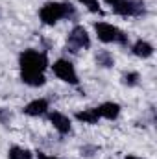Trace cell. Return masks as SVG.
I'll return each instance as SVG.
<instances>
[{
  "label": "cell",
  "instance_id": "cell-18",
  "mask_svg": "<svg viewBox=\"0 0 157 159\" xmlns=\"http://www.w3.org/2000/svg\"><path fill=\"white\" fill-rule=\"evenodd\" d=\"M126 159H141V157H135V156H128Z\"/></svg>",
  "mask_w": 157,
  "mask_h": 159
},
{
  "label": "cell",
  "instance_id": "cell-17",
  "mask_svg": "<svg viewBox=\"0 0 157 159\" xmlns=\"http://www.w3.org/2000/svg\"><path fill=\"white\" fill-rule=\"evenodd\" d=\"M105 2H107V4H111V6H115V4H117L118 0H105Z\"/></svg>",
  "mask_w": 157,
  "mask_h": 159
},
{
  "label": "cell",
  "instance_id": "cell-14",
  "mask_svg": "<svg viewBox=\"0 0 157 159\" xmlns=\"http://www.w3.org/2000/svg\"><path fill=\"white\" fill-rule=\"evenodd\" d=\"M122 81H124L126 85L133 87V85H137V83H139V74H137V72H126V74L122 76Z\"/></svg>",
  "mask_w": 157,
  "mask_h": 159
},
{
  "label": "cell",
  "instance_id": "cell-4",
  "mask_svg": "<svg viewBox=\"0 0 157 159\" xmlns=\"http://www.w3.org/2000/svg\"><path fill=\"white\" fill-rule=\"evenodd\" d=\"M91 46V37L87 34V30L83 26H74L69 34V41H67V50H70L72 54H76L83 48Z\"/></svg>",
  "mask_w": 157,
  "mask_h": 159
},
{
  "label": "cell",
  "instance_id": "cell-6",
  "mask_svg": "<svg viewBox=\"0 0 157 159\" xmlns=\"http://www.w3.org/2000/svg\"><path fill=\"white\" fill-rule=\"evenodd\" d=\"M113 11L122 17H139L144 13V2L142 0H118L113 6Z\"/></svg>",
  "mask_w": 157,
  "mask_h": 159
},
{
  "label": "cell",
  "instance_id": "cell-7",
  "mask_svg": "<svg viewBox=\"0 0 157 159\" xmlns=\"http://www.w3.org/2000/svg\"><path fill=\"white\" fill-rule=\"evenodd\" d=\"M22 111H24L26 115H30V117H41V115H44V113L48 111V100H44V98H37V100L30 102Z\"/></svg>",
  "mask_w": 157,
  "mask_h": 159
},
{
  "label": "cell",
  "instance_id": "cell-10",
  "mask_svg": "<svg viewBox=\"0 0 157 159\" xmlns=\"http://www.w3.org/2000/svg\"><path fill=\"white\" fill-rule=\"evenodd\" d=\"M133 54L137 56V57H150L152 54H154V46L150 44V43H146V41L139 39L135 44H133Z\"/></svg>",
  "mask_w": 157,
  "mask_h": 159
},
{
  "label": "cell",
  "instance_id": "cell-8",
  "mask_svg": "<svg viewBox=\"0 0 157 159\" xmlns=\"http://www.w3.org/2000/svg\"><path fill=\"white\" fill-rule=\"evenodd\" d=\"M48 119H50V122L54 124V128H56L59 133H69V131H70V119H69L67 115L54 111V113L48 115Z\"/></svg>",
  "mask_w": 157,
  "mask_h": 159
},
{
  "label": "cell",
  "instance_id": "cell-1",
  "mask_svg": "<svg viewBox=\"0 0 157 159\" xmlns=\"http://www.w3.org/2000/svg\"><path fill=\"white\" fill-rule=\"evenodd\" d=\"M19 63H20V78L26 85H32V87L44 85V81H46L44 69L48 67L46 54L34 50V48H28L20 54Z\"/></svg>",
  "mask_w": 157,
  "mask_h": 159
},
{
  "label": "cell",
  "instance_id": "cell-2",
  "mask_svg": "<svg viewBox=\"0 0 157 159\" xmlns=\"http://www.w3.org/2000/svg\"><path fill=\"white\" fill-rule=\"evenodd\" d=\"M74 15H76V9L70 2H46L39 11V19L46 26H54L57 20L69 19Z\"/></svg>",
  "mask_w": 157,
  "mask_h": 159
},
{
  "label": "cell",
  "instance_id": "cell-9",
  "mask_svg": "<svg viewBox=\"0 0 157 159\" xmlns=\"http://www.w3.org/2000/svg\"><path fill=\"white\" fill-rule=\"evenodd\" d=\"M98 109V115L104 117V119H109V120H115L120 115V106L117 102H104L102 106L96 107Z\"/></svg>",
  "mask_w": 157,
  "mask_h": 159
},
{
  "label": "cell",
  "instance_id": "cell-16",
  "mask_svg": "<svg viewBox=\"0 0 157 159\" xmlns=\"http://www.w3.org/2000/svg\"><path fill=\"white\" fill-rule=\"evenodd\" d=\"M37 159H59V157H54V156H48V154H43V152H37Z\"/></svg>",
  "mask_w": 157,
  "mask_h": 159
},
{
  "label": "cell",
  "instance_id": "cell-13",
  "mask_svg": "<svg viewBox=\"0 0 157 159\" xmlns=\"http://www.w3.org/2000/svg\"><path fill=\"white\" fill-rule=\"evenodd\" d=\"M7 157L9 159H34L32 152L26 150V148H20V146H11L9 152H7Z\"/></svg>",
  "mask_w": 157,
  "mask_h": 159
},
{
  "label": "cell",
  "instance_id": "cell-3",
  "mask_svg": "<svg viewBox=\"0 0 157 159\" xmlns=\"http://www.w3.org/2000/svg\"><path fill=\"white\" fill-rule=\"evenodd\" d=\"M94 30H96L98 39L104 41V43L128 44V35H126L122 30H118L117 26L109 24V22H96V24H94Z\"/></svg>",
  "mask_w": 157,
  "mask_h": 159
},
{
  "label": "cell",
  "instance_id": "cell-12",
  "mask_svg": "<svg viewBox=\"0 0 157 159\" xmlns=\"http://www.w3.org/2000/svg\"><path fill=\"white\" fill-rule=\"evenodd\" d=\"M96 63H98L100 67L111 69V67L115 65V57H113V54H111V52L102 50V52H98V54H96Z\"/></svg>",
  "mask_w": 157,
  "mask_h": 159
},
{
  "label": "cell",
  "instance_id": "cell-15",
  "mask_svg": "<svg viewBox=\"0 0 157 159\" xmlns=\"http://www.w3.org/2000/svg\"><path fill=\"white\" fill-rule=\"evenodd\" d=\"M83 6H87L89 7V11H92V13H100L102 9H100V4H98V0H79Z\"/></svg>",
  "mask_w": 157,
  "mask_h": 159
},
{
  "label": "cell",
  "instance_id": "cell-5",
  "mask_svg": "<svg viewBox=\"0 0 157 159\" xmlns=\"http://www.w3.org/2000/svg\"><path fill=\"white\" fill-rule=\"evenodd\" d=\"M52 70L54 74L59 80L70 83V85H78V74H76V69L74 65L69 61V59H57L54 65H52Z\"/></svg>",
  "mask_w": 157,
  "mask_h": 159
},
{
  "label": "cell",
  "instance_id": "cell-11",
  "mask_svg": "<svg viewBox=\"0 0 157 159\" xmlns=\"http://www.w3.org/2000/svg\"><path fill=\"white\" fill-rule=\"evenodd\" d=\"M76 119L79 122H85V124H96L100 115H98V109L96 107H91V109H83V111H78L76 113Z\"/></svg>",
  "mask_w": 157,
  "mask_h": 159
}]
</instances>
